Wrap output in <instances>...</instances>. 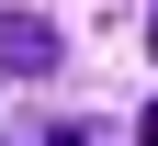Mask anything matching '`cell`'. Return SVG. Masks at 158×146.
<instances>
[{
    "mask_svg": "<svg viewBox=\"0 0 158 146\" xmlns=\"http://www.w3.org/2000/svg\"><path fill=\"white\" fill-rule=\"evenodd\" d=\"M56 56H68V45H56V23H34V11H0V79H45Z\"/></svg>",
    "mask_w": 158,
    "mask_h": 146,
    "instance_id": "6da1fadb",
    "label": "cell"
},
{
    "mask_svg": "<svg viewBox=\"0 0 158 146\" xmlns=\"http://www.w3.org/2000/svg\"><path fill=\"white\" fill-rule=\"evenodd\" d=\"M135 135H147V146H158V101H147V112H135Z\"/></svg>",
    "mask_w": 158,
    "mask_h": 146,
    "instance_id": "7a4b0ae2",
    "label": "cell"
},
{
    "mask_svg": "<svg viewBox=\"0 0 158 146\" xmlns=\"http://www.w3.org/2000/svg\"><path fill=\"white\" fill-rule=\"evenodd\" d=\"M45 146H90V135H79V124H56V135H45Z\"/></svg>",
    "mask_w": 158,
    "mask_h": 146,
    "instance_id": "3957f363",
    "label": "cell"
},
{
    "mask_svg": "<svg viewBox=\"0 0 158 146\" xmlns=\"http://www.w3.org/2000/svg\"><path fill=\"white\" fill-rule=\"evenodd\" d=\"M147 56H158V0H147Z\"/></svg>",
    "mask_w": 158,
    "mask_h": 146,
    "instance_id": "277c9868",
    "label": "cell"
}]
</instances>
